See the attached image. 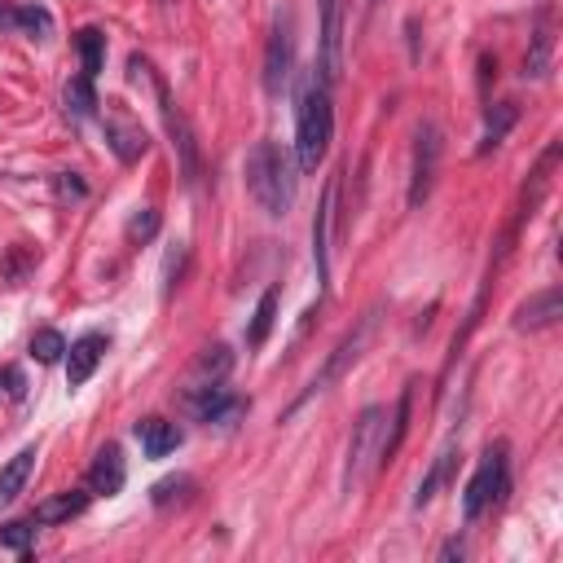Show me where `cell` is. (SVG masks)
I'll use <instances>...</instances> for the list:
<instances>
[{"label": "cell", "instance_id": "f546056e", "mask_svg": "<svg viewBox=\"0 0 563 563\" xmlns=\"http://www.w3.org/2000/svg\"><path fill=\"white\" fill-rule=\"evenodd\" d=\"M154 234H159V212H154V207H141V212L128 220V242H150Z\"/></svg>", "mask_w": 563, "mask_h": 563}, {"label": "cell", "instance_id": "603a6c76", "mask_svg": "<svg viewBox=\"0 0 563 563\" xmlns=\"http://www.w3.org/2000/svg\"><path fill=\"white\" fill-rule=\"evenodd\" d=\"M273 322H278V286H269V291L260 295L256 313H251V326H247V344L251 348H264V339H269Z\"/></svg>", "mask_w": 563, "mask_h": 563}, {"label": "cell", "instance_id": "7c38bea8", "mask_svg": "<svg viewBox=\"0 0 563 563\" xmlns=\"http://www.w3.org/2000/svg\"><path fill=\"white\" fill-rule=\"evenodd\" d=\"M124 480H128V467H124L119 445H102L93 467H88V489H93L97 498H115V493L124 489Z\"/></svg>", "mask_w": 563, "mask_h": 563}, {"label": "cell", "instance_id": "d4e9b609", "mask_svg": "<svg viewBox=\"0 0 563 563\" xmlns=\"http://www.w3.org/2000/svg\"><path fill=\"white\" fill-rule=\"evenodd\" d=\"M14 31H22V36H31V40H44V36L53 31L49 9H40V5H22V9H14Z\"/></svg>", "mask_w": 563, "mask_h": 563}, {"label": "cell", "instance_id": "484cf974", "mask_svg": "<svg viewBox=\"0 0 563 563\" xmlns=\"http://www.w3.org/2000/svg\"><path fill=\"white\" fill-rule=\"evenodd\" d=\"M31 357H36L40 366H53V361L66 357V339L58 330H36V335H31Z\"/></svg>", "mask_w": 563, "mask_h": 563}, {"label": "cell", "instance_id": "52a82bcc", "mask_svg": "<svg viewBox=\"0 0 563 563\" xmlns=\"http://www.w3.org/2000/svg\"><path fill=\"white\" fill-rule=\"evenodd\" d=\"M154 93H159V106H163V119H168V137H172V150H176V168H181V181L185 185H198V141H194V128L190 119L176 110L172 93L163 80H154Z\"/></svg>", "mask_w": 563, "mask_h": 563}, {"label": "cell", "instance_id": "cb8c5ba5", "mask_svg": "<svg viewBox=\"0 0 563 563\" xmlns=\"http://www.w3.org/2000/svg\"><path fill=\"white\" fill-rule=\"evenodd\" d=\"M75 44H80V58H84V75L88 80H97L106 66V36L97 27H84L80 36H75Z\"/></svg>", "mask_w": 563, "mask_h": 563}, {"label": "cell", "instance_id": "e575fe53", "mask_svg": "<svg viewBox=\"0 0 563 563\" xmlns=\"http://www.w3.org/2000/svg\"><path fill=\"white\" fill-rule=\"evenodd\" d=\"M440 559H462V542H449L445 550H440Z\"/></svg>", "mask_w": 563, "mask_h": 563}, {"label": "cell", "instance_id": "4316f807", "mask_svg": "<svg viewBox=\"0 0 563 563\" xmlns=\"http://www.w3.org/2000/svg\"><path fill=\"white\" fill-rule=\"evenodd\" d=\"M93 106H97V97H93V80H88V75L66 84V110H71L75 119H88L93 115Z\"/></svg>", "mask_w": 563, "mask_h": 563}, {"label": "cell", "instance_id": "e0dca14e", "mask_svg": "<svg viewBox=\"0 0 563 563\" xmlns=\"http://www.w3.org/2000/svg\"><path fill=\"white\" fill-rule=\"evenodd\" d=\"M190 410L203 418V423H229L238 410H242V401L234 392L225 388V383H216V388H207V392H198L190 396Z\"/></svg>", "mask_w": 563, "mask_h": 563}, {"label": "cell", "instance_id": "836d02e7", "mask_svg": "<svg viewBox=\"0 0 563 563\" xmlns=\"http://www.w3.org/2000/svg\"><path fill=\"white\" fill-rule=\"evenodd\" d=\"M0 383H5V396H14V401L22 396V374L18 370H5V374H0Z\"/></svg>", "mask_w": 563, "mask_h": 563}, {"label": "cell", "instance_id": "5bb4252c", "mask_svg": "<svg viewBox=\"0 0 563 563\" xmlns=\"http://www.w3.org/2000/svg\"><path fill=\"white\" fill-rule=\"evenodd\" d=\"M559 317H563V291L550 286V291L533 295V300H524L515 308V330H546V326H555Z\"/></svg>", "mask_w": 563, "mask_h": 563}, {"label": "cell", "instance_id": "9c48e42d", "mask_svg": "<svg viewBox=\"0 0 563 563\" xmlns=\"http://www.w3.org/2000/svg\"><path fill=\"white\" fill-rule=\"evenodd\" d=\"M322 84L330 88L344 75V0H322V58H317Z\"/></svg>", "mask_w": 563, "mask_h": 563}, {"label": "cell", "instance_id": "4fadbf2b", "mask_svg": "<svg viewBox=\"0 0 563 563\" xmlns=\"http://www.w3.org/2000/svg\"><path fill=\"white\" fill-rule=\"evenodd\" d=\"M550 58H555V18H550V9H542V14H537V27H533V40H528L524 80H546Z\"/></svg>", "mask_w": 563, "mask_h": 563}, {"label": "cell", "instance_id": "1f68e13d", "mask_svg": "<svg viewBox=\"0 0 563 563\" xmlns=\"http://www.w3.org/2000/svg\"><path fill=\"white\" fill-rule=\"evenodd\" d=\"M181 264H185V247H176L168 256V264H163V295H172L176 278H181Z\"/></svg>", "mask_w": 563, "mask_h": 563}, {"label": "cell", "instance_id": "d6986e66", "mask_svg": "<svg viewBox=\"0 0 563 563\" xmlns=\"http://www.w3.org/2000/svg\"><path fill=\"white\" fill-rule=\"evenodd\" d=\"M335 194H339V181H330L326 185V194H322V207H317V220H313V256H317V278H330V247H326V238H330V212H335Z\"/></svg>", "mask_w": 563, "mask_h": 563}, {"label": "cell", "instance_id": "f1b7e54d", "mask_svg": "<svg viewBox=\"0 0 563 563\" xmlns=\"http://www.w3.org/2000/svg\"><path fill=\"white\" fill-rule=\"evenodd\" d=\"M31 542H36V520H14V524H5L0 528V546H9V550H27Z\"/></svg>", "mask_w": 563, "mask_h": 563}, {"label": "cell", "instance_id": "d590c367", "mask_svg": "<svg viewBox=\"0 0 563 563\" xmlns=\"http://www.w3.org/2000/svg\"><path fill=\"white\" fill-rule=\"evenodd\" d=\"M163 5H172V0H163Z\"/></svg>", "mask_w": 563, "mask_h": 563}, {"label": "cell", "instance_id": "4dcf8cb0", "mask_svg": "<svg viewBox=\"0 0 563 563\" xmlns=\"http://www.w3.org/2000/svg\"><path fill=\"white\" fill-rule=\"evenodd\" d=\"M185 489H194V480H190V476H176V480L154 484V506H168L172 498H185Z\"/></svg>", "mask_w": 563, "mask_h": 563}, {"label": "cell", "instance_id": "6da1fadb", "mask_svg": "<svg viewBox=\"0 0 563 563\" xmlns=\"http://www.w3.org/2000/svg\"><path fill=\"white\" fill-rule=\"evenodd\" d=\"M247 190L269 216H286L300 190V163L278 141H256L247 154Z\"/></svg>", "mask_w": 563, "mask_h": 563}, {"label": "cell", "instance_id": "d6a6232c", "mask_svg": "<svg viewBox=\"0 0 563 563\" xmlns=\"http://www.w3.org/2000/svg\"><path fill=\"white\" fill-rule=\"evenodd\" d=\"M58 190H62V198H84V185L75 181L71 172H62V181H58Z\"/></svg>", "mask_w": 563, "mask_h": 563}, {"label": "cell", "instance_id": "ac0fdd59", "mask_svg": "<svg viewBox=\"0 0 563 563\" xmlns=\"http://www.w3.org/2000/svg\"><path fill=\"white\" fill-rule=\"evenodd\" d=\"M410 405H414V383L396 396V410H392V432L383 427V445H379V467H388V462L401 454L405 436H410Z\"/></svg>", "mask_w": 563, "mask_h": 563}, {"label": "cell", "instance_id": "7a4b0ae2", "mask_svg": "<svg viewBox=\"0 0 563 563\" xmlns=\"http://www.w3.org/2000/svg\"><path fill=\"white\" fill-rule=\"evenodd\" d=\"M335 137V106H330L326 84H304L300 106H295V163L300 172H317Z\"/></svg>", "mask_w": 563, "mask_h": 563}, {"label": "cell", "instance_id": "ba28073f", "mask_svg": "<svg viewBox=\"0 0 563 563\" xmlns=\"http://www.w3.org/2000/svg\"><path fill=\"white\" fill-rule=\"evenodd\" d=\"M291 66H295L291 14H278V27H273L269 49H264V93H269V97H282V88L291 84Z\"/></svg>", "mask_w": 563, "mask_h": 563}, {"label": "cell", "instance_id": "3957f363", "mask_svg": "<svg viewBox=\"0 0 563 563\" xmlns=\"http://www.w3.org/2000/svg\"><path fill=\"white\" fill-rule=\"evenodd\" d=\"M383 427H388V410L383 405H366L352 423L348 436V467H344V493H352L379 471V445H383Z\"/></svg>", "mask_w": 563, "mask_h": 563}, {"label": "cell", "instance_id": "30bf717a", "mask_svg": "<svg viewBox=\"0 0 563 563\" xmlns=\"http://www.w3.org/2000/svg\"><path fill=\"white\" fill-rule=\"evenodd\" d=\"M229 370H234V352H229L225 344H212L198 352V361L190 366V379H185V401L207 388H216V383L229 379Z\"/></svg>", "mask_w": 563, "mask_h": 563}, {"label": "cell", "instance_id": "8992f818", "mask_svg": "<svg viewBox=\"0 0 563 563\" xmlns=\"http://www.w3.org/2000/svg\"><path fill=\"white\" fill-rule=\"evenodd\" d=\"M440 150H445V141H440V128L432 124V119H423V124L414 128L410 207H423L427 198H432V185H436V172H440Z\"/></svg>", "mask_w": 563, "mask_h": 563}, {"label": "cell", "instance_id": "2e32d148", "mask_svg": "<svg viewBox=\"0 0 563 563\" xmlns=\"http://www.w3.org/2000/svg\"><path fill=\"white\" fill-rule=\"evenodd\" d=\"M137 440H141V449H146V458H168L181 449V427L168 423V418H141L137 423Z\"/></svg>", "mask_w": 563, "mask_h": 563}, {"label": "cell", "instance_id": "8fae6325", "mask_svg": "<svg viewBox=\"0 0 563 563\" xmlns=\"http://www.w3.org/2000/svg\"><path fill=\"white\" fill-rule=\"evenodd\" d=\"M102 352H106V335H97V330H88V335L75 339V344L66 348V383H71V388H84V383L93 379Z\"/></svg>", "mask_w": 563, "mask_h": 563}, {"label": "cell", "instance_id": "277c9868", "mask_svg": "<svg viewBox=\"0 0 563 563\" xmlns=\"http://www.w3.org/2000/svg\"><path fill=\"white\" fill-rule=\"evenodd\" d=\"M502 493H506V445L498 440V445L484 449L476 476L467 480V493H462V515H467V524H476L493 502H502Z\"/></svg>", "mask_w": 563, "mask_h": 563}, {"label": "cell", "instance_id": "7402d4cb", "mask_svg": "<svg viewBox=\"0 0 563 563\" xmlns=\"http://www.w3.org/2000/svg\"><path fill=\"white\" fill-rule=\"evenodd\" d=\"M515 119H520V110H515V102H498L489 110V119H484V137H480V154L498 150L506 141V132L515 128Z\"/></svg>", "mask_w": 563, "mask_h": 563}, {"label": "cell", "instance_id": "ffe728a7", "mask_svg": "<svg viewBox=\"0 0 563 563\" xmlns=\"http://www.w3.org/2000/svg\"><path fill=\"white\" fill-rule=\"evenodd\" d=\"M31 467H36V449H18L14 458L0 467V506H9V502H18V493L27 489V480H31Z\"/></svg>", "mask_w": 563, "mask_h": 563}, {"label": "cell", "instance_id": "83f0119b", "mask_svg": "<svg viewBox=\"0 0 563 563\" xmlns=\"http://www.w3.org/2000/svg\"><path fill=\"white\" fill-rule=\"evenodd\" d=\"M449 462H454V445H449L445 454H440V458L432 462V471H427V480L418 484V493H414V506H427V502L436 498V484H440V480L449 476Z\"/></svg>", "mask_w": 563, "mask_h": 563}, {"label": "cell", "instance_id": "44dd1931", "mask_svg": "<svg viewBox=\"0 0 563 563\" xmlns=\"http://www.w3.org/2000/svg\"><path fill=\"white\" fill-rule=\"evenodd\" d=\"M84 506H88V493L71 489V493H58V498L40 502L31 520H36V524H62V520H75V515H84Z\"/></svg>", "mask_w": 563, "mask_h": 563}, {"label": "cell", "instance_id": "9a60e30c", "mask_svg": "<svg viewBox=\"0 0 563 563\" xmlns=\"http://www.w3.org/2000/svg\"><path fill=\"white\" fill-rule=\"evenodd\" d=\"M106 141H110V150H115L124 163H137L141 154L150 150V137L141 132V124H132V119H124V115H110L106 119Z\"/></svg>", "mask_w": 563, "mask_h": 563}, {"label": "cell", "instance_id": "5b68a950", "mask_svg": "<svg viewBox=\"0 0 563 563\" xmlns=\"http://www.w3.org/2000/svg\"><path fill=\"white\" fill-rule=\"evenodd\" d=\"M374 322H379V313H366V317H361V322H357V330H348V335L339 339V344H335V352H330V357H326V366L313 374V383H308V388H304L300 396H295V405H291V410H286V414H295V410H300V405H308V401H313L317 392H326L330 383H335L339 374H344V370L352 366V361L361 357V348H366V344H370V335H374Z\"/></svg>", "mask_w": 563, "mask_h": 563}]
</instances>
